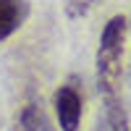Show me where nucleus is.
<instances>
[{
    "label": "nucleus",
    "instance_id": "obj_1",
    "mask_svg": "<svg viewBox=\"0 0 131 131\" xmlns=\"http://www.w3.org/2000/svg\"><path fill=\"white\" fill-rule=\"evenodd\" d=\"M123 39H126V18L113 16L102 29L100 50H97V81L100 92H115V81L121 76V55H123Z\"/></svg>",
    "mask_w": 131,
    "mask_h": 131
},
{
    "label": "nucleus",
    "instance_id": "obj_2",
    "mask_svg": "<svg viewBox=\"0 0 131 131\" xmlns=\"http://www.w3.org/2000/svg\"><path fill=\"white\" fill-rule=\"evenodd\" d=\"M55 113L63 131H76L81 123V97L73 86H60L55 94Z\"/></svg>",
    "mask_w": 131,
    "mask_h": 131
},
{
    "label": "nucleus",
    "instance_id": "obj_3",
    "mask_svg": "<svg viewBox=\"0 0 131 131\" xmlns=\"http://www.w3.org/2000/svg\"><path fill=\"white\" fill-rule=\"evenodd\" d=\"M97 131H128V115L121 100L115 97V92L105 94V107H102L100 123H97Z\"/></svg>",
    "mask_w": 131,
    "mask_h": 131
},
{
    "label": "nucleus",
    "instance_id": "obj_4",
    "mask_svg": "<svg viewBox=\"0 0 131 131\" xmlns=\"http://www.w3.org/2000/svg\"><path fill=\"white\" fill-rule=\"evenodd\" d=\"M21 24V3L18 0H0V42L8 39Z\"/></svg>",
    "mask_w": 131,
    "mask_h": 131
},
{
    "label": "nucleus",
    "instance_id": "obj_5",
    "mask_svg": "<svg viewBox=\"0 0 131 131\" xmlns=\"http://www.w3.org/2000/svg\"><path fill=\"white\" fill-rule=\"evenodd\" d=\"M21 128L24 131H52L45 110H42L39 105H34V102H29L24 110H21Z\"/></svg>",
    "mask_w": 131,
    "mask_h": 131
}]
</instances>
